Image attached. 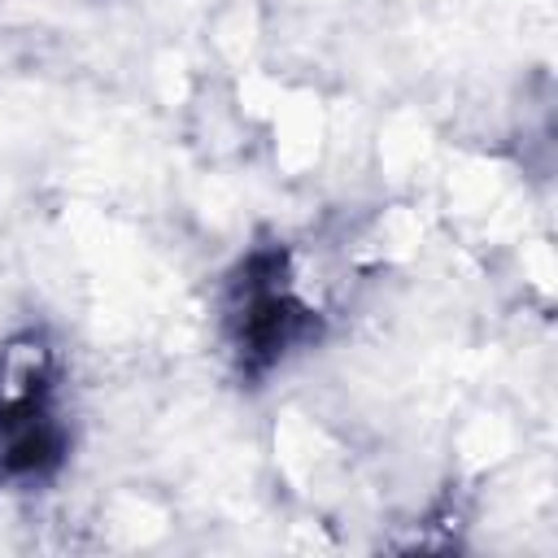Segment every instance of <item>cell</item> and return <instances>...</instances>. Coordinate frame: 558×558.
<instances>
[{"mask_svg": "<svg viewBox=\"0 0 558 558\" xmlns=\"http://www.w3.org/2000/svg\"><path fill=\"white\" fill-rule=\"evenodd\" d=\"M70 453L65 384L57 344L26 327L0 349V480L44 484Z\"/></svg>", "mask_w": 558, "mask_h": 558, "instance_id": "6da1fadb", "label": "cell"}, {"mask_svg": "<svg viewBox=\"0 0 558 558\" xmlns=\"http://www.w3.org/2000/svg\"><path fill=\"white\" fill-rule=\"evenodd\" d=\"M227 344L248 375L275 371L314 336V305L296 288V270L283 248H257L240 262L227 292Z\"/></svg>", "mask_w": 558, "mask_h": 558, "instance_id": "7a4b0ae2", "label": "cell"}]
</instances>
